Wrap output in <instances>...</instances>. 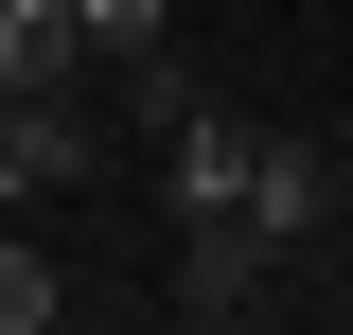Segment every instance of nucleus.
Listing matches in <instances>:
<instances>
[{
  "instance_id": "obj_5",
  "label": "nucleus",
  "mask_w": 353,
  "mask_h": 335,
  "mask_svg": "<svg viewBox=\"0 0 353 335\" xmlns=\"http://www.w3.org/2000/svg\"><path fill=\"white\" fill-rule=\"evenodd\" d=\"M88 18V71H159L176 53V0H71Z\"/></svg>"
},
{
  "instance_id": "obj_3",
  "label": "nucleus",
  "mask_w": 353,
  "mask_h": 335,
  "mask_svg": "<svg viewBox=\"0 0 353 335\" xmlns=\"http://www.w3.org/2000/svg\"><path fill=\"white\" fill-rule=\"evenodd\" d=\"M248 230L265 247H318V230H336V159H318V141H265L248 159Z\"/></svg>"
},
{
  "instance_id": "obj_4",
  "label": "nucleus",
  "mask_w": 353,
  "mask_h": 335,
  "mask_svg": "<svg viewBox=\"0 0 353 335\" xmlns=\"http://www.w3.org/2000/svg\"><path fill=\"white\" fill-rule=\"evenodd\" d=\"M53 318H71V283H53L36 212H0V335H53Z\"/></svg>"
},
{
  "instance_id": "obj_1",
  "label": "nucleus",
  "mask_w": 353,
  "mask_h": 335,
  "mask_svg": "<svg viewBox=\"0 0 353 335\" xmlns=\"http://www.w3.org/2000/svg\"><path fill=\"white\" fill-rule=\"evenodd\" d=\"M283 265H301V247H265L248 212H176V318H212V335H248L265 300H283Z\"/></svg>"
},
{
  "instance_id": "obj_2",
  "label": "nucleus",
  "mask_w": 353,
  "mask_h": 335,
  "mask_svg": "<svg viewBox=\"0 0 353 335\" xmlns=\"http://www.w3.org/2000/svg\"><path fill=\"white\" fill-rule=\"evenodd\" d=\"M71 176H106V124H88L71 88H18L0 71V212H53Z\"/></svg>"
}]
</instances>
